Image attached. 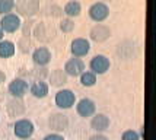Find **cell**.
Segmentation results:
<instances>
[{
	"mask_svg": "<svg viewBox=\"0 0 156 140\" xmlns=\"http://www.w3.org/2000/svg\"><path fill=\"white\" fill-rule=\"evenodd\" d=\"M89 140H109V139L107 136H104V134H94V136H90Z\"/></svg>",
	"mask_w": 156,
	"mask_h": 140,
	"instance_id": "obj_30",
	"label": "cell"
},
{
	"mask_svg": "<svg viewBox=\"0 0 156 140\" xmlns=\"http://www.w3.org/2000/svg\"><path fill=\"white\" fill-rule=\"evenodd\" d=\"M15 54V44L12 41H2L0 42V57L6 59V57H10Z\"/></svg>",
	"mask_w": 156,
	"mask_h": 140,
	"instance_id": "obj_20",
	"label": "cell"
},
{
	"mask_svg": "<svg viewBox=\"0 0 156 140\" xmlns=\"http://www.w3.org/2000/svg\"><path fill=\"white\" fill-rule=\"evenodd\" d=\"M32 59H34L35 64H38V66H45V64L50 63V60H51V53H50V50L45 48V47H40V48H37L34 51Z\"/></svg>",
	"mask_w": 156,
	"mask_h": 140,
	"instance_id": "obj_15",
	"label": "cell"
},
{
	"mask_svg": "<svg viewBox=\"0 0 156 140\" xmlns=\"http://www.w3.org/2000/svg\"><path fill=\"white\" fill-rule=\"evenodd\" d=\"M6 109L10 117H19V115H22V114L25 113V105H23V102L20 99L15 98V99H10L7 102Z\"/></svg>",
	"mask_w": 156,
	"mask_h": 140,
	"instance_id": "obj_16",
	"label": "cell"
},
{
	"mask_svg": "<svg viewBox=\"0 0 156 140\" xmlns=\"http://www.w3.org/2000/svg\"><path fill=\"white\" fill-rule=\"evenodd\" d=\"M90 38L96 42H102V41H105L108 38L109 35H111V29L108 27H105V25H95V27L90 29Z\"/></svg>",
	"mask_w": 156,
	"mask_h": 140,
	"instance_id": "obj_13",
	"label": "cell"
},
{
	"mask_svg": "<svg viewBox=\"0 0 156 140\" xmlns=\"http://www.w3.org/2000/svg\"><path fill=\"white\" fill-rule=\"evenodd\" d=\"M34 35L40 42H50V41H53L55 38L57 29L50 22H40L34 28Z\"/></svg>",
	"mask_w": 156,
	"mask_h": 140,
	"instance_id": "obj_1",
	"label": "cell"
},
{
	"mask_svg": "<svg viewBox=\"0 0 156 140\" xmlns=\"http://www.w3.org/2000/svg\"><path fill=\"white\" fill-rule=\"evenodd\" d=\"M89 66H90V70H92V73H98V74H104L107 70L109 69V60L105 57V56H102V54H98L95 56L90 63H89Z\"/></svg>",
	"mask_w": 156,
	"mask_h": 140,
	"instance_id": "obj_9",
	"label": "cell"
},
{
	"mask_svg": "<svg viewBox=\"0 0 156 140\" xmlns=\"http://www.w3.org/2000/svg\"><path fill=\"white\" fill-rule=\"evenodd\" d=\"M15 6L19 15L31 18L40 10V0H16Z\"/></svg>",
	"mask_w": 156,
	"mask_h": 140,
	"instance_id": "obj_2",
	"label": "cell"
},
{
	"mask_svg": "<svg viewBox=\"0 0 156 140\" xmlns=\"http://www.w3.org/2000/svg\"><path fill=\"white\" fill-rule=\"evenodd\" d=\"M75 93L69 89H63V91H58L55 93V104L60 108H70L75 104Z\"/></svg>",
	"mask_w": 156,
	"mask_h": 140,
	"instance_id": "obj_6",
	"label": "cell"
},
{
	"mask_svg": "<svg viewBox=\"0 0 156 140\" xmlns=\"http://www.w3.org/2000/svg\"><path fill=\"white\" fill-rule=\"evenodd\" d=\"M108 13H109L108 6L105 3H102V2H96V3H94L92 6L89 7V16L94 20H96V22L104 20L108 16Z\"/></svg>",
	"mask_w": 156,
	"mask_h": 140,
	"instance_id": "obj_7",
	"label": "cell"
},
{
	"mask_svg": "<svg viewBox=\"0 0 156 140\" xmlns=\"http://www.w3.org/2000/svg\"><path fill=\"white\" fill-rule=\"evenodd\" d=\"M76 109H77L79 115H82V117H90L92 114L95 113V102L92 99H89V98H83V99L79 101Z\"/></svg>",
	"mask_w": 156,
	"mask_h": 140,
	"instance_id": "obj_14",
	"label": "cell"
},
{
	"mask_svg": "<svg viewBox=\"0 0 156 140\" xmlns=\"http://www.w3.org/2000/svg\"><path fill=\"white\" fill-rule=\"evenodd\" d=\"M90 50L89 45V41L85 38H76L72 42V53L75 54L76 57H82V56H86Z\"/></svg>",
	"mask_w": 156,
	"mask_h": 140,
	"instance_id": "obj_12",
	"label": "cell"
},
{
	"mask_svg": "<svg viewBox=\"0 0 156 140\" xmlns=\"http://www.w3.org/2000/svg\"><path fill=\"white\" fill-rule=\"evenodd\" d=\"M137 51H139V47L134 41L130 40H124L121 41L118 47H117V54L124 59V60H129V59H133L137 56Z\"/></svg>",
	"mask_w": 156,
	"mask_h": 140,
	"instance_id": "obj_3",
	"label": "cell"
},
{
	"mask_svg": "<svg viewBox=\"0 0 156 140\" xmlns=\"http://www.w3.org/2000/svg\"><path fill=\"white\" fill-rule=\"evenodd\" d=\"M0 25H2V31L15 32V31L19 29V27H20V19L18 15L6 13L2 18V20H0Z\"/></svg>",
	"mask_w": 156,
	"mask_h": 140,
	"instance_id": "obj_8",
	"label": "cell"
},
{
	"mask_svg": "<svg viewBox=\"0 0 156 140\" xmlns=\"http://www.w3.org/2000/svg\"><path fill=\"white\" fill-rule=\"evenodd\" d=\"M31 93L35 98H44L48 93V85L42 80H35L32 83V86H31Z\"/></svg>",
	"mask_w": 156,
	"mask_h": 140,
	"instance_id": "obj_19",
	"label": "cell"
},
{
	"mask_svg": "<svg viewBox=\"0 0 156 140\" xmlns=\"http://www.w3.org/2000/svg\"><path fill=\"white\" fill-rule=\"evenodd\" d=\"M15 6V0H0V13L6 15Z\"/></svg>",
	"mask_w": 156,
	"mask_h": 140,
	"instance_id": "obj_24",
	"label": "cell"
},
{
	"mask_svg": "<svg viewBox=\"0 0 156 140\" xmlns=\"http://www.w3.org/2000/svg\"><path fill=\"white\" fill-rule=\"evenodd\" d=\"M90 126L96 131H104L109 127V118L105 114H96L95 117L90 121Z\"/></svg>",
	"mask_w": 156,
	"mask_h": 140,
	"instance_id": "obj_18",
	"label": "cell"
},
{
	"mask_svg": "<svg viewBox=\"0 0 156 140\" xmlns=\"http://www.w3.org/2000/svg\"><path fill=\"white\" fill-rule=\"evenodd\" d=\"M48 13L53 15V16H60L61 13H63V9L61 7H58L57 5H51V7H48Z\"/></svg>",
	"mask_w": 156,
	"mask_h": 140,
	"instance_id": "obj_28",
	"label": "cell"
},
{
	"mask_svg": "<svg viewBox=\"0 0 156 140\" xmlns=\"http://www.w3.org/2000/svg\"><path fill=\"white\" fill-rule=\"evenodd\" d=\"M83 70H85V64L80 59H70L64 66L66 74H70V76H80Z\"/></svg>",
	"mask_w": 156,
	"mask_h": 140,
	"instance_id": "obj_10",
	"label": "cell"
},
{
	"mask_svg": "<svg viewBox=\"0 0 156 140\" xmlns=\"http://www.w3.org/2000/svg\"><path fill=\"white\" fill-rule=\"evenodd\" d=\"M28 91V83L25 82L23 79H19V77H16L10 82V85H9V92L13 95L15 98H20V96H23Z\"/></svg>",
	"mask_w": 156,
	"mask_h": 140,
	"instance_id": "obj_11",
	"label": "cell"
},
{
	"mask_svg": "<svg viewBox=\"0 0 156 140\" xmlns=\"http://www.w3.org/2000/svg\"><path fill=\"white\" fill-rule=\"evenodd\" d=\"M122 140H139V134L134 130H127L122 133Z\"/></svg>",
	"mask_w": 156,
	"mask_h": 140,
	"instance_id": "obj_27",
	"label": "cell"
},
{
	"mask_svg": "<svg viewBox=\"0 0 156 140\" xmlns=\"http://www.w3.org/2000/svg\"><path fill=\"white\" fill-rule=\"evenodd\" d=\"M73 28H75V22L72 19H63L60 22V29L63 32H70L73 31Z\"/></svg>",
	"mask_w": 156,
	"mask_h": 140,
	"instance_id": "obj_26",
	"label": "cell"
},
{
	"mask_svg": "<svg viewBox=\"0 0 156 140\" xmlns=\"http://www.w3.org/2000/svg\"><path fill=\"white\" fill-rule=\"evenodd\" d=\"M48 80L53 86H63L67 82V74L61 69H55L51 73H48Z\"/></svg>",
	"mask_w": 156,
	"mask_h": 140,
	"instance_id": "obj_17",
	"label": "cell"
},
{
	"mask_svg": "<svg viewBox=\"0 0 156 140\" xmlns=\"http://www.w3.org/2000/svg\"><path fill=\"white\" fill-rule=\"evenodd\" d=\"M80 10H82L80 3L76 2V0L69 2V3H66V6H64V13L69 15V16H77V15L80 13Z\"/></svg>",
	"mask_w": 156,
	"mask_h": 140,
	"instance_id": "obj_21",
	"label": "cell"
},
{
	"mask_svg": "<svg viewBox=\"0 0 156 140\" xmlns=\"http://www.w3.org/2000/svg\"><path fill=\"white\" fill-rule=\"evenodd\" d=\"M80 82L83 86H94L96 82V76L92 72H83L80 74Z\"/></svg>",
	"mask_w": 156,
	"mask_h": 140,
	"instance_id": "obj_22",
	"label": "cell"
},
{
	"mask_svg": "<svg viewBox=\"0 0 156 140\" xmlns=\"http://www.w3.org/2000/svg\"><path fill=\"white\" fill-rule=\"evenodd\" d=\"M32 76H34L37 80H42L44 77H47L48 76V70L45 69V67H35V69H32Z\"/></svg>",
	"mask_w": 156,
	"mask_h": 140,
	"instance_id": "obj_25",
	"label": "cell"
},
{
	"mask_svg": "<svg viewBox=\"0 0 156 140\" xmlns=\"http://www.w3.org/2000/svg\"><path fill=\"white\" fill-rule=\"evenodd\" d=\"M5 80H6V74H5L3 72H2V70H0V83H3Z\"/></svg>",
	"mask_w": 156,
	"mask_h": 140,
	"instance_id": "obj_31",
	"label": "cell"
},
{
	"mask_svg": "<svg viewBox=\"0 0 156 140\" xmlns=\"http://www.w3.org/2000/svg\"><path fill=\"white\" fill-rule=\"evenodd\" d=\"M44 140H64V137L63 136H60V134H48V136H45L44 137Z\"/></svg>",
	"mask_w": 156,
	"mask_h": 140,
	"instance_id": "obj_29",
	"label": "cell"
},
{
	"mask_svg": "<svg viewBox=\"0 0 156 140\" xmlns=\"http://www.w3.org/2000/svg\"><path fill=\"white\" fill-rule=\"evenodd\" d=\"M27 140H32V139H27Z\"/></svg>",
	"mask_w": 156,
	"mask_h": 140,
	"instance_id": "obj_33",
	"label": "cell"
},
{
	"mask_svg": "<svg viewBox=\"0 0 156 140\" xmlns=\"http://www.w3.org/2000/svg\"><path fill=\"white\" fill-rule=\"evenodd\" d=\"M34 133V124L29 120H19L15 124V134L20 139H29Z\"/></svg>",
	"mask_w": 156,
	"mask_h": 140,
	"instance_id": "obj_5",
	"label": "cell"
},
{
	"mask_svg": "<svg viewBox=\"0 0 156 140\" xmlns=\"http://www.w3.org/2000/svg\"><path fill=\"white\" fill-rule=\"evenodd\" d=\"M2 38H3V31H2V28H0V41H2Z\"/></svg>",
	"mask_w": 156,
	"mask_h": 140,
	"instance_id": "obj_32",
	"label": "cell"
},
{
	"mask_svg": "<svg viewBox=\"0 0 156 140\" xmlns=\"http://www.w3.org/2000/svg\"><path fill=\"white\" fill-rule=\"evenodd\" d=\"M48 127L54 131H64L69 127V118L66 114L54 113L48 118Z\"/></svg>",
	"mask_w": 156,
	"mask_h": 140,
	"instance_id": "obj_4",
	"label": "cell"
},
{
	"mask_svg": "<svg viewBox=\"0 0 156 140\" xmlns=\"http://www.w3.org/2000/svg\"><path fill=\"white\" fill-rule=\"evenodd\" d=\"M19 50L22 53H28L29 50H31V47H32V41L29 38V35H23L22 38L19 40Z\"/></svg>",
	"mask_w": 156,
	"mask_h": 140,
	"instance_id": "obj_23",
	"label": "cell"
}]
</instances>
